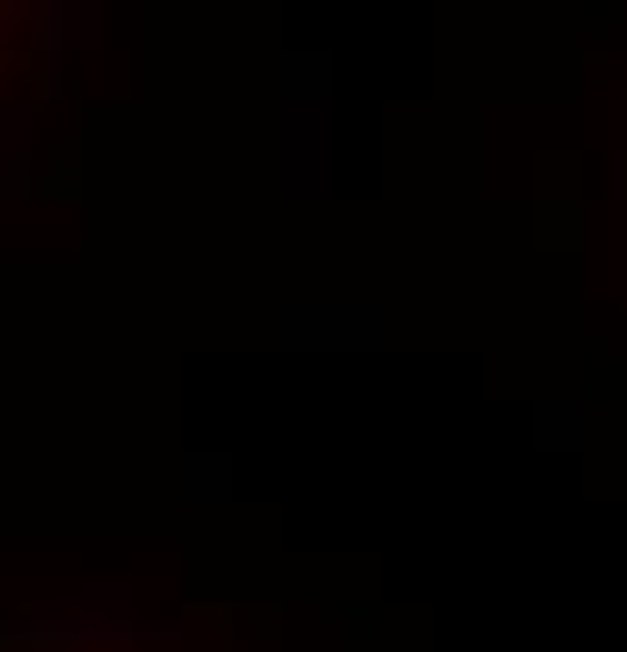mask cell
Returning <instances> with one entry per match:
<instances>
[{"label":"cell","instance_id":"obj_1","mask_svg":"<svg viewBox=\"0 0 627 652\" xmlns=\"http://www.w3.org/2000/svg\"><path fill=\"white\" fill-rule=\"evenodd\" d=\"M0 652H157V646L101 640V634H26V640H0Z\"/></svg>","mask_w":627,"mask_h":652},{"label":"cell","instance_id":"obj_2","mask_svg":"<svg viewBox=\"0 0 627 652\" xmlns=\"http://www.w3.org/2000/svg\"><path fill=\"white\" fill-rule=\"evenodd\" d=\"M26 38H32L26 13H19V7H0V88H7L13 69L26 63Z\"/></svg>","mask_w":627,"mask_h":652}]
</instances>
